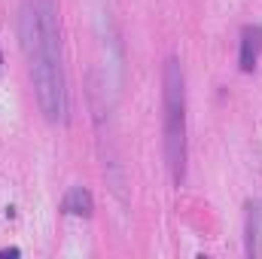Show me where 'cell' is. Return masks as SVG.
Segmentation results:
<instances>
[{
	"label": "cell",
	"instance_id": "cell-2",
	"mask_svg": "<svg viewBox=\"0 0 262 259\" xmlns=\"http://www.w3.org/2000/svg\"><path fill=\"white\" fill-rule=\"evenodd\" d=\"M162 149L171 180L180 186L186 177V73L177 58L162 67Z\"/></svg>",
	"mask_w": 262,
	"mask_h": 259
},
{
	"label": "cell",
	"instance_id": "cell-4",
	"mask_svg": "<svg viewBox=\"0 0 262 259\" xmlns=\"http://www.w3.org/2000/svg\"><path fill=\"white\" fill-rule=\"evenodd\" d=\"M262 55V25H247L241 31V49H238V67L244 73L256 70Z\"/></svg>",
	"mask_w": 262,
	"mask_h": 259
},
{
	"label": "cell",
	"instance_id": "cell-1",
	"mask_svg": "<svg viewBox=\"0 0 262 259\" xmlns=\"http://www.w3.org/2000/svg\"><path fill=\"white\" fill-rule=\"evenodd\" d=\"M18 37H21V49L28 58L40 113L46 116V122L64 125L70 116V95H67L64 52H61L58 3L25 0L18 6Z\"/></svg>",
	"mask_w": 262,
	"mask_h": 259
},
{
	"label": "cell",
	"instance_id": "cell-5",
	"mask_svg": "<svg viewBox=\"0 0 262 259\" xmlns=\"http://www.w3.org/2000/svg\"><path fill=\"white\" fill-rule=\"evenodd\" d=\"M61 207H64V213H70V217H92L95 201H92V192L85 186H70L64 195V201H61Z\"/></svg>",
	"mask_w": 262,
	"mask_h": 259
},
{
	"label": "cell",
	"instance_id": "cell-3",
	"mask_svg": "<svg viewBox=\"0 0 262 259\" xmlns=\"http://www.w3.org/2000/svg\"><path fill=\"white\" fill-rule=\"evenodd\" d=\"M98 37H101V49H104V79H101V92H110V101L119 98L122 89V73H125V55H122V43L116 34V25L110 18V12H101L98 18Z\"/></svg>",
	"mask_w": 262,
	"mask_h": 259
},
{
	"label": "cell",
	"instance_id": "cell-6",
	"mask_svg": "<svg viewBox=\"0 0 262 259\" xmlns=\"http://www.w3.org/2000/svg\"><path fill=\"white\" fill-rule=\"evenodd\" d=\"M262 253V207L250 204L247 207V256Z\"/></svg>",
	"mask_w": 262,
	"mask_h": 259
},
{
	"label": "cell",
	"instance_id": "cell-7",
	"mask_svg": "<svg viewBox=\"0 0 262 259\" xmlns=\"http://www.w3.org/2000/svg\"><path fill=\"white\" fill-rule=\"evenodd\" d=\"M0 256H18V250L12 247V250H0Z\"/></svg>",
	"mask_w": 262,
	"mask_h": 259
}]
</instances>
